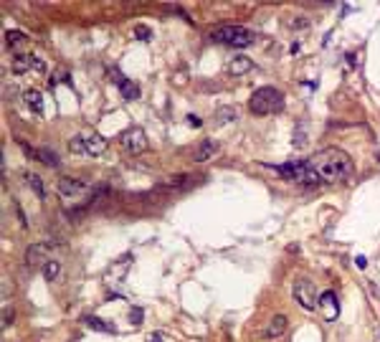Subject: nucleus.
Returning a JSON list of instances; mask_svg holds the SVG:
<instances>
[{
  "instance_id": "obj_1",
  "label": "nucleus",
  "mask_w": 380,
  "mask_h": 342,
  "mask_svg": "<svg viewBox=\"0 0 380 342\" xmlns=\"http://www.w3.org/2000/svg\"><path fill=\"white\" fill-rule=\"evenodd\" d=\"M276 173L292 183H302V185H332V183H342L352 175V157L340 150V147H327L314 152L307 160H292L287 165H276Z\"/></svg>"
},
{
  "instance_id": "obj_2",
  "label": "nucleus",
  "mask_w": 380,
  "mask_h": 342,
  "mask_svg": "<svg viewBox=\"0 0 380 342\" xmlns=\"http://www.w3.org/2000/svg\"><path fill=\"white\" fill-rule=\"evenodd\" d=\"M249 109L256 117H266V114H276L284 109V94L274 86H261L251 94L249 99Z\"/></svg>"
},
{
  "instance_id": "obj_3",
  "label": "nucleus",
  "mask_w": 380,
  "mask_h": 342,
  "mask_svg": "<svg viewBox=\"0 0 380 342\" xmlns=\"http://www.w3.org/2000/svg\"><path fill=\"white\" fill-rule=\"evenodd\" d=\"M211 38L216 43H223V46H231V48H249V46L256 43L259 36L246 26H218L211 33Z\"/></svg>"
},
{
  "instance_id": "obj_4",
  "label": "nucleus",
  "mask_w": 380,
  "mask_h": 342,
  "mask_svg": "<svg viewBox=\"0 0 380 342\" xmlns=\"http://www.w3.org/2000/svg\"><path fill=\"white\" fill-rule=\"evenodd\" d=\"M292 294H294V299H297V304L302 309H307V312L317 309V289H314V284L309 279H297Z\"/></svg>"
},
{
  "instance_id": "obj_5",
  "label": "nucleus",
  "mask_w": 380,
  "mask_h": 342,
  "mask_svg": "<svg viewBox=\"0 0 380 342\" xmlns=\"http://www.w3.org/2000/svg\"><path fill=\"white\" fill-rule=\"evenodd\" d=\"M119 142H122V147H124L129 155H139V152L147 150V134H145L142 127H129L127 132H122Z\"/></svg>"
},
{
  "instance_id": "obj_6",
  "label": "nucleus",
  "mask_w": 380,
  "mask_h": 342,
  "mask_svg": "<svg viewBox=\"0 0 380 342\" xmlns=\"http://www.w3.org/2000/svg\"><path fill=\"white\" fill-rule=\"evenodd\" d=\"M56 190H59V196H61V198H66V201H76V198H84L91 188H89V183L76 180V178H59Z\"/></svg>"
},
{
  "instance_id": "obj_7",
  "label": "nucleus",
  "mask_w": 380,
  "mask_h": 342,
  "mask_svg": "<svg viewBox=\"0 0 380 342\" xmlns=\"http://www.w3.org/2000/svg\"><path fill=\"white\" fill-rule=\"evenodd\" d=\"M28 71H36V74H43L46 71V61L41 56H33V54H23V56H16L13 59V74L16 76H23Z\"/></svg>"
},
{
  "instance_id": "obj_8",
  "label": "nucleus",
  "mask_w": 380,
  "mask_h": 342,
  "mask_svg": "<svg viewBox=\"0 0 380 342\" xmlns=\"http://www.w3.org/2000/svg\"><path fill=\"white\" fill-rule=\"evenodd\" d=\"M109 76H112V81L119 86V91H122V96L127 99V102H134V99H139V86L134 84V81H129L119 69H109Z\"/></svg>"
},
{
  "instance_id": "obj_9",
  "label": "nucleus",
  "mask_w": 380,
  "mask_h": 342,
  "mask_svg": "<svg viewBox=\"0 0 380 342\" xmlns=\"http://www.w3.org/2000/svg\"><path fill=\"white\" fill-rule=\"evenodd\" d=\"M49 251H51L49 243H31L28 251H26V264H28V266H46Z\"/></svg>"
},
{
  "instance_id": "obj_10",
  "label": "nucleus",
  "mask_w": 380,
  "mask_h": 342,
  "mask_svg": "<svg viewBox=\"0 0 380 342\" xmlns=\"http://www.w3.org/2000/svg\"><path fill=\"white\" fill-rule=\"evenodd\" d=\"M287 324H289L287 314H276V317H271L269 327L264 329V337H266V339H276V337H281V334L287 332Z\"/></svg>"
},
{
  "instance_id": "obj_11",
  "label": "nucleus",
  "mask_w": 380,
  "mask_h": 342,
  "mask_svg": "<svg viewBox=\"0 0 380 342\" xmlns=\"http://www.w3.org/2000/svg\"><path fill=\"white\" fill-rule=\"evenodd\" d=\"M104 150H107V139H104L102 134H89V137H84V152H86L89 157L104 155Z\"/></svg>"
},
{
  "instance_id": "obj_12",
  "label": "nucleus",
  "mask_w": 380,
  "mask_h": 342,
  "mask_svg": "<svg viewBox=\"0 0 380 342\" xmlns=\"http://www.w3.org/2000/svg\"><path fill=\"white\" fill-rule=\"evenodd\" d=\"M23 102H26V107H28L36 117H43V94H41V91L28 89V91L23 94Z\"/></svg>"
},
{
  "instance_id": "obj_13",
  "label": "nucleus",
  "mask_w": 380,
  "mask_h": 342,
  "mask_svg": "<svg viewBox=\"0 0 380 342\" xmlns=\"http://www.w3.org/2000/svg\"><path fill=\"white\" fill-rule=\"evenodd\" d=\"M213 155H218V142L216 139H203L201 147L196 150V162H208Z\"/></svg>"
},
{
  "instance_id": "obj_14",
  "label": "nucleus",
  "mask_w": 380,
  "mask_h": 342,
  "mask_svg": "<svg viewBox=\"0 0 380 342\" xmlns=\"http://www.w3.org/2000/svg\"><path fill=\"white\" fill-rule=\"evenodd\" d=\"M319 304L329 309V312H327V319L332 322V319L337 317V312H340V302H337V297H335V291H332V289H327V291H324V294L319 297Z\"/></svg>"
},
{
  "instance_id": "obj_15",
  "label": "nucleus",
  "mask_w": 380,
  "mask_h": 342,
  "mask_svg": "<svg viewBox=\"0 0 380 342\" xmlns=\"http://www.w3.org/2000/svg\"><path fill=\"white\" fill-rule=\"evenodd\" d=\"M84 324L86 327H91V329H97V332H107V334H114L117 332V327L114 324H109V322H104V319H99V317H84Z\"/></svg>"
},
{
  "instance_id": "obj_16",
  "label": "nucleus",
  "mask_w": 380,
  "mask_h": 342,
  "mask_svg": "<svg viewBox=\"0 0 380 342\" xmlns=\"http://www.w3.org/2000/svg\"><path fill=\"white\" fill-rule=\"evenodd\" d=\"M254 69V64H251V59H246V56H236L231 64H228V71L231 74H246V71H251Z\"/></svg>"
},
{
  "instance_id": "obj_17",
  "label": "nucleus",
  "mask_w": 380,
  "mask_h": 342,
  "mask_svg": "<svg viewBox=\"0 0 380 342\" xmlns=\"http://www.w3.org/2000/svg\"><path fill=\"white\" fill-rule=\"evenodd\" d=\"M236 119V109L233 107H221L216 114H213V124L216 127H223V124H228V122H233Z\"/></svg>"
},
{
  "instance_id": "obj_18",
  "label": "nucleus",
  "mask_w": 380,
  "mask_h": 342,
  "mask_svg": "<svg viewBox=\"0 0 380 342\" xmlns=\"http://www.w3.org/2000/svg\"><path fill=\"white\" fill-rule=\"evenodd\" d=\"M26 183H28V188L43 201L46 198V188H43V180H41V175H36V173H26Z\"/></svg>"
},
{
  "instance_id": "obj_19",
  "label": "nucleus",
  "mask_w": 380,
  "mask_h": 342,
  "mask_svg": "<svg viewBox=\"0 0 380 342\" xmlns=\"http://www.w3.org/2000/svg\"><path fill=\"white\" fill-rule=\"evenodd\" d=\"M59 274H61V264H59L56 259H49V261H46V266H43V276H46L49 281H56V279H59Z\"/></svg>"
},
{
  "instance_id": "obj_20",
  "label": "nucleus",
  "mask_w": 380,
  "mask_h": 342,
  "mask_svg": "<svg viewBox=\"0 0 380 342\" xmlns=\"http://www.w3.org/2000/svg\"><path fill=\"white\" fill-rule=\"evenodd\" d=\"M21 43H26V33L23 31H8L6 33V46H21Z\"/></svg>"
},
{
  "instance_id": "obj_21",
  "label": "nucleus",
  "mask_w": 380,
  "mask_h": 342,
  "mask_svg": "<svg viewBox=\"0 0 380 342\" xmlns=\"http://www.w3.org/2000/svg\"><path fill=\"white\" fill-rule=\"evenodd\" d=\"M69 150H71L74 155H86V152H84V137H71V139H69Z\"/></svg>"
},
{
  "instance_id": "obj_22",
  "label": "nucleus",
  "mask_w": 380,
  "mask_h": 342,
  "mask_svg": "<svg viewBox=\"0 0 380 342\" xmlns=\"http://www.w3.org/2000/svg\"><path fill=\"white\" fill-rule=\"evenodd\" d=\"M134 36H137L139 41H150V38H152V31H150L147 26H137V28H134Z\"/></svg>"
},
{
  "instance_id": "obj_23",
  "label": "nucleus",
  "mask_w": 380,
  "mask_h": 342,
  "mask_svg": "<svg viewBox=\"0 0 380 342\" xmlns=\"http://www.w3.org/2000/svg\"><path fill=\"white\" fill-rule=\"evenodd\" d=\"M142 317H145V312H142V309H132V312H129L132 324H142Z\"/></svg>"
},
{
  "instance_id": "obj_24",
  "label": "nucleus",
  "mask_w": 380,
  "mask_h": 342,
  "mask_svg": "<svg viewBox=\"0 0 380 342\" xmlns=\"http://www.w3.org/2000/svg\"><path fill=\"white\" fill-rule=\"evenodd\" d=\"M187 124H190V127H201L203 122H201V117H196V114H187Z\"/></svg>"
},
{
  "instance_id": "obj_25",
  "label": "nucleus",
  "mask_w": 380,
  "mask_h": 342,
  "mask_svg": "<svg viewBox=\"0 0 380 342\" xmlns=\"http://www.w3.org/2000/svg\"><path fill=\"white\" fill-rule=\"evenodd\" d=\"M355 266H357V269H365V266H367V259H365V256H355Z\"/></svg>"
},
{
  "instance_id": "obj_26",
  "label": "nucleus",
  "mask_w": 380,
  "mask_h": 342,
  "mask_svg": "<svg viewBox=\"0 0 380 342\" xmlns=\"http://www.w3.org/2000/svg\"><path fill=\"white\" fill-rule=\"evenodd\" d=\"M147 342H162V337L155 332V334H150V337H147Z\"/></svg>"
}]
</instances>
